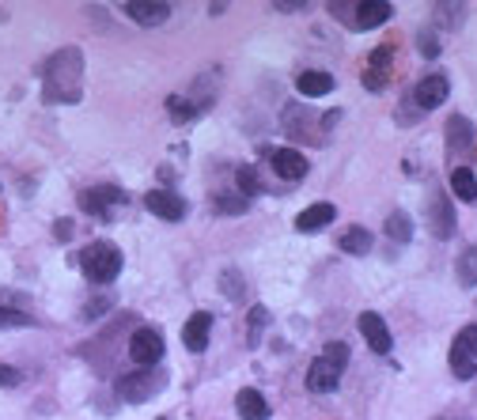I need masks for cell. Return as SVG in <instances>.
<instances>
[{
	"label": "cell",
	"mask_w": 477,
	"mask_h": 420,
	"mask_svg": "<svg viewBox=\"0 0 477 420\" xmlns=\"http://www.w3.org/2000/svg\"><path fill=\"white\" fill-rule=\"evenodd\" d=\"M80 83H83V53L76 46L53 53L46 65V103H76Z\"/></svg>",
	"instance_id": "obj_1"
},
{
	"label": "cell",
	"mask_w": 477,
	"mask_h": 420,
	"mask_svg": "<svg viewBox=\"0 0 477 420\" xmlns=\"http://www.w3.org/2000/svg\"><path fill=\"white\" fill-rule=\"evenodd\" d=\"M348 363V345L345 341H330L322 348V356L311 363V371H307V390H315V394H330L333 386H338L341 371Z\"/></svg>",
	"instance_id": "obj_2"
},
{
	"label": "cell",
	"mask_w": 477,
	"mask_h": 420,
	"mask_svg": "<svg viewBox=\"0 0 477 420\" xmlns=\"http://www.w3.org/2000/svg\"><path fill=\"white\" fill-rule=\"evenodd\" d=\"M80 265L91 284H110V280L121 276V250L114 243H91L80 254Z\"/></svg>",
	"instance_id": "obj_3"
},
{
	"label": "cell",
	"mask_w": 477,
	"mask_h": 420,
	"mask_svg": "<svg viewBox=\"0 0 477 420\" xmlns=\"http://www.w3.org/2000/svg\"><path fill=\"white\" fill-rule=\"evenodd\" d=\"M451 371L458 379H473L477 375V326H466L451 345Z\"/></svg>",
	"instance_id": "obj_4"
},
{
	"label": "cell",
	"mask_w": 477,
	"mask_h": 420,
	"mask_svg": "<svg viewBox=\"0 0 477 420\" xmlns=\"http://www.w3.org/2000/svg\"><path fill=\"white\" fill-rule=\"evenodd\" d=\"M145 208L152 216H160V220H167V223H178V220H186V201L178 198V193H171V190H148L145 193Z\"/></svg>",
	"instance_id": "obj_5"
},
{
	"label": "cell",
	"mask_w": 477,
	"mask_h": 420,
	"mask_svg": "<svg viewBox=\"0 0 477 420\" xmlns=\"http://www.w3.org/2000/svg\"><path fill=\"white\" fill-rule=\"evenodd\" d=\"M129 356L140 363V368H156L163 360V338L156 330H137L129 341Z\"/></svg>",
	"instance_id": "obj_6"
},
{
	"label": "cell",
	"mask_w": 477,
	"mask_h": 420,
	"mask_svg": "<svg viewBox=\"0 0 477 420\" xmlns=\"http://www.w3.org/2000/svg\"><path fill=\"white\" fill-rule=\"evenodd\" d=\"M356 326H360V333H364V341H368L379 356H387L390 348H395V338H390V330H387V322H383V315H375V311H364L360 318H356Z\"/></svg>",
	"instance_id": "obj_7"
},
{
	"label": "cell",
	"mask_w": 477,
	"mask_h": 420,
	"mask_svg": "<svg viewBox=\"0 0 477 420\" xmlns=\"http://www.w3.org/2000/svg\"><path fill=\"white\" fill-rule=\"evenodd\" d=\"M125 16L140 27H160L171 19V4H167V0H129V4H125Z\"/></svg>",
	"instance_id": "obj_8"
},
{
	"label": "cell",
	"mask_w": 477,
	"mask_h": 420,
	"mask_svg": "<svg viewBox=\"0 0 477 420\" xmlns=\"http://www.w3.org/2000/svg\"><path fill=\"white\" fill-rule=\"evenodd\" d=\"M80 205H83V213H91V216H110V208H114V205H125V190H118V186H95V190L83 193Z\"/></svg>",
	"instance_id": "obj_9"
},
{
	"label": "cell",
	"mask_w": 477,
	"mask_h": 420,
	"mask_svg": "<svg viewBox=\"0 0 477 420\" xmlns=\"http://www.w3.org/2000/svg\"><path fill=\"white\" fill-rule=\"evenodd\" d=\"M270 159H273V171L285 182H300V178H307V171H311V163H307L303 152H296V148H277Z\"/></svg>",
	"instance_id": "obj_10"
},
{
	"label": "cell",
	"mask_w": 477,
	"mask_h": 420,
	"mask_svg": "<svg viewBox=\"0 0 477 420\" xmlns=\"http://www.w3.org/2000/svg\"><path fill=\"white\" fill-rule=\"evenodd\" d=\"M447 95H451V83H447V76H425L417 83V91H413V99L420 110H436L447 103Z\"/></svg>",
	"instance_id": "obj_11"
},
{
	"label": "cell",
	"mask_w": 477,
	"mask_h": 420,
	"mask_svg": "<svg viewBox=\"0 0 477 420\" xmlns=\"http://www.w3.org/2000/svg\"><path fill=\"white\" fill-rule=\"evenodd\" d=\"M208 333H213V315L198 311V315H190L186 326H182V345H186L190 353H205V348H208Z\"/></svg>",
	"instance_id": "obj_12"
},
{
	"label": "cell",
	"mask_w": 477,
	"mask_h": 420,
	"mask_svg": "<svg viewBox=\"0 0 477 420\" xmlns=\"http://www.w3.org/2000/svg\"><path fill=\"white\" fill-rule=\"evenodd\" d=\"M390 65H395V46H379V50L371 53L368 68H364V83H368V91H383V88H387Z\"/></svg>",
	"instance_id": "obj_13"
},
{
	"label": "cell",
	"mask_w": 477,
	"mask_h": 420,
	"mask_svg": "<svg viewBox=\"0 0 477 420\" xmlns=\"http://www.w3.org/2000/svg\"><path fill=\"white\" fill-rule=\"evenodd\" d=\"M390 16H395V8H390L387 0H364V4H356L353 27L356 31H375V27L390 23Z\"/></svg>",
	"instance_id": "obj_14"
},
{
	"label": "cell",
	"mask_w": 477,
	"mask_h": 420,
	"mask_svg": "<svg viewBox=\"0 0 477 420\" xmlns=\"http://www.w3.org/2000/svg\"><path fill=\"white\" fill-rule=\"evenodd\" d=\"M333 216H338V205H330V201H315V205H307L303 213L296 216V231H303V235L322 231L326 223H333Z\"/></svg>",
	"instance_id": "obj_15"
},
{
	"label": "cell",
	"mask_w": 477,
	"mask_h": 420,
	"mask_svg": "<svg viewBox=\"0 0 477 420\" xmlns=\"http://www.w3.org/2000/svg\"><path fill=\"white\" fill-rule=\"evenodd\" d=\"M156 379L145 371V375H125V379L118 383V398L121 401H148L152 394H156Z\"/></svg>",
	"instance_id": "obj_16"
},
{
	"label": "cell",
	"mask_w": 477,
	"mask_h": 420,
	"mask_svg": "<svg viewBox=\"0 0 477 420\" xmlns=\"http://www.w3.org/2000/svg\"><path fill=\"white\" fill-rule=\"evenodd\" d=\"M432 231H436V239H451L455 235V205L447 201V193L432 198Z\"/></svg>",
	"instance_id": "obj_17"
},
{
	"label": "cell",
	"mask_w": 477,
	"mask_h": 420,
	"mask_svg": "<svg viewBox=\"0 0 477 420\" xmlns=\"http://www.w3.org/2000/svg\"><path fill=\"white\" fill-rule=\"evenodd\" d=\"M338 83H333L330 73H318V68H311V73H300L296 80V91L303 95V99H322V95H330Z\"/></svg>",
	"instance_id": "obj_18"
},
{
	"label": "cell",
	"mask_w": 477,
	"mask_h": 420,
	"mask_svg": "<svg viewBox=\"0 0 477 420\" xmlns=\"http://www.w3.org/2000/svg\"><path fill=\"white\" fill-rule=\"evenodd\" d=\"M235 409H238V416H243V420H265V416H270V401L262 398V390L246 386V390H238Z\"/></svg>",
	"instance_id": "obj_19"
},
{
	"label": "cell",
	"mask_w": 477,
	"mask_h": 420,
	"mask_svg": "<svg viewBox=\"0 0 477 420\" xmlns=\"http://www.w3.org/2000/svg\"><path fill=\"white\" fill-rule=\"evenodd\" d=\"M447 144H451V152H470L473 148V125H470V118H462V114L447 118Z\"/></svg>",
	"instance_id": "obj_20"
},
{
	"label": "cell",
	"mask_w": 477,
	"mask_h": 420,
	"mask_svg": "<svg viewBox=\"0 0 477 420\" xmlns=\"http://www.w3.org/2000/svg\"><path fill=\"white\" fill-rule=\"evenodd\" d=\"M341 250H345V254H356V258H364V254H368V250H371V231L368 228H360V223H353V228H345V235H341Z\"/></svg>",
	"instance_id": "obj_21"
},
{
	"label": "cell",
	"mask_w": 477,
	"mask_h": 420,
	"mask_svg": "<svg viewBox=\"0 0 477 420\" xmlns=\"http://www.w3.org/2000/svg\"><path fill=\"white\" fill-rule=\"evenodd\" d=\"M451 193L458 201H477V175L466 167H455L451 171Z\"/></svg>",
	"instance_id": "obj_22"
},
{
	"label": "cell",
	"mask_w": 477,
	"mask_h": 420,
	"mask_svg": "<svg viewBox=\"0 0 477 420\" xmlns=\"http://www.w3.org/2000/svg\"><path fill=\"white\" fill-rule=\"evenodd\" d=\"M387 235H390V243L405 246V243L413 239V220L405 216L402 208H398V213H390V216H387Z\"/></svg>",
	"instance_id": "obj_23"
},
{
	"label": "cell",
	"mask_w": 477,
	"mask_h": 420,
	"mask_svg": "<svg viewBox=\"0 0 477 420\" xmlns=\"http://www.w3.org/2000/svg\"><path fill=\"white\" fill-rule=\"evenodd\" d=\"M462 16H466V4H436V19L443 31H455V27H462Z\"/></svg>",
	"instance_id": "obj_24"
},
{
	"label": "cell",
	"mask_w": 477,
	"mask_h": 420,
	"mask_svg": "<svg viewBox=\"0 0 477 420\" xmlns=\"http://www.w3.org/2000/svg\"><path fill=\"white\" fill-rule=\"evenodd\" d=\"M246 345L254 348L258 341H262V333H265V326H270V311H265V307H254V311H250V318H246Z\"/></svg>",
	"instance_id": "obj_25"
},
{
	"label": "cell",
	"mask_w": 477,
	"mask_h": 420,
	"mask_svg": "<svg viewBox=\"0 0 477 420\" xmlns=\"http://www.w3.org/2000/svg\"><path fill=\"white\" fill-rule=\"evenodd\" d=\"M458 280H462L466 288H473V284H477V246H470L466 254L458 258Z\"/></svg>",
	"instance_id": "obj_26"
},
{
	"label": "cell",
	"mask_w": 477,
	"mask_h": 420,
	"mask_svg": "<svg viewBox=\"0 0 477 420\" xmlns=\"http://www.w3.org/2000/svg\"><path fill=\"white\" fill-rule=\"evenodd\" d=\"M31 326V315L16 311V307H0V330H23Z\"/></svg>",
	"instance_id": "obj_27"
},
{
	"label": "cell",
	"mask_w": 477,
	"mask_h": 420,
	"mask_svg": "<svg viewBox=\"0 0 477 420\" xmlns=\"http://www.w3.org/2000/svg\"><path fill=\"white\" fill-rule=\"evenodd\" d=\"M238 190H243V198H254V193H262V190H265L254 167H243V171H238Z\"/></svg>",
	"instance_id": "obj_28"
},
{
	"label": "cell",
	"mask_w": 477,
	"mask_h": 420,
	"mask_svg": "<svg viewBox=\"0 0 477 420\" xmlns=\"http://www.w3.org/2000/svg\"><path fill=\"white\" fill-rule=\"evenodd\" d=\"M220 288H223V296H228V299H238V296H243V276H238L235 269H223L220 273Z\"/></svg>",
	"instance_id": "obj_29"
},
{
	"label": "cell",
	"mask_w": 477,
	"mask_h": 420,
	"mask_svg": "<svg viewBox=\"0 0 477 420\" xmlns=\"http://www.w3.org/2000/svg\"><path fill=\"white\" fill-rule=\"evenodd\" d=\"M417 46H420L425 58H440V42H436V35H432V31H420L417 35Z\"/></svg>",
	"instance_id": "obj_30"
},
{
	"label": "cell",
	"mask_w": 477,
	"mask_h": 420,
	"mask_svg": "<svg viewBox=\"0 0 477 420\" xmlns=\"http://www.w3.org/2000/svg\"><path fill=\"white\" fill-rule=\"evenodd\" d=\"M167 106H171V110H175V114H171V118H175L178 125H182V121H190L193 114H198V106H190V103H182V99H171V103H167Z\"/></svg>",
	"instance_id": "obj_31"
},
{
	"label": "cell",
	"mask_w": 477,
	"mask_h": 420,
	"mask_svg": "<svg viewBox=\"0 0 477 420\" xmlns=\"http://www.w3.org/2000/svg\"><path fill=\"white\" fill-rule=\"evenodd\" d=\"M20 383H23V375L16 368H8V363H0V386L12 390V386H20Z\"/></svg>",
	"instance_id": "obj_32"
},
{
	"label": "cell",
	"mask_w": 477,
	"mask_h": 420,
	"mask_svg": "<svg viewBox=\"0 0 477 420\" xmlns=\"http://www.w3.org/2000/svg\"><path fill=\"white\" fill-rule=\"evenodd\" d=\"M216 205H220V213H231V216L246 213V198H220Z\"/></svg>",
	"instance_id": "obj_33"
},
{
	"label": "cell",
	"mask_w": 477,
	"mask_h": 420,
	"mask_svg": "<svg viewBox=\"0 0 477 420\" xmlns=\"http://www.w3.org/2000/svg\"><path fill=\"white\" fill-rule=\"evenodd\" d=\"M53 239H58V243L73 239V220H58V223H53Z\"/></svg>",
	"instance_id": "obj_34"
},
{
	"label": "cell",
	"mask_w": 477,
	"mask_h": 420,
	"mask_svg": "<svg viewBox=\"0 0 477 420\" xmlns=\"http://www.w3.org/2000/svg\"><path fill=\"white\" fill-rule=\"evenodd\" d=\"M277 8H280V12H300V8H307V4H288V0H280Z\"/></svg>",
	"instance_id": "obj_35"
}]
</instances>
